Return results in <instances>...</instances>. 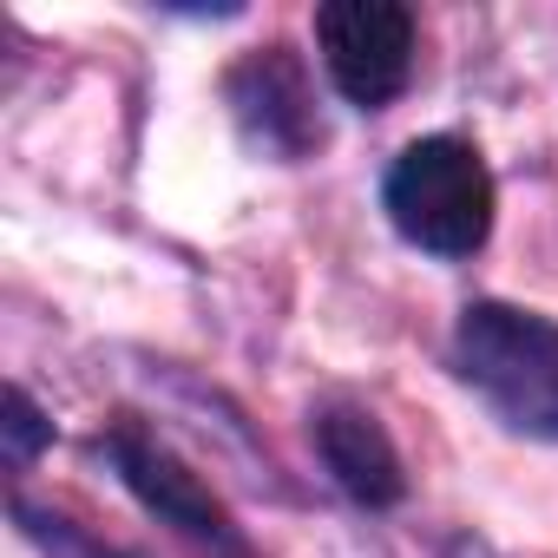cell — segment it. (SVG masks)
I'll return each mask as SVG.
<instances>
[{"instance_id":"obj_3","label":"cell","mask_w":558,"mask_h":558,"mask_svg":"<svg viewBox=\"0 0 558 558\" xmlns=\"http://www.w3.org/2000/svg\"><path fill=\"white\" fill-rule=\"evenodd\" d=\"M316 40L329 80L368 112L388 106L414 73V14L395 0H329L316 14Z\"/></svg>"},{"instance_id":"obj_4","label":"cell","mask_w":558,"mask_h":558,"mask_svg":"<svg viewBox=\"0 0 558 558\" xmlns=\"http://www.w3.org/2000/svg\"><path fill=\"white\" fill-rule=\"evenodd\" d=\"M112 460H119V473H125V486L158 512V519H171L178 532H191L197 545H210V551H243L236 545V532H230V519H223V506L158 447V440H145L138 427H119L112 434Z\"/></svg>"},{"instance_id":"obj_6","label":"cell","mask_w":558,"mask_h":558,"mask_svg":"<svg viewBox=\"0 0 558 558\" xmlns=\"http://www.w3.org/2000/svg\"><path fill=\"white\" fill-rule=\"evenodd\" d=\"M236 119L250 125V138H263L269 151H303L316 119H310V86L296 73V60L283 47H269L263 60H250L236 73Z\"/></svg>"},{"instance_id":"obj_7","label":"cell","mask_w":558,"mask_h":558,"mask_svg":"<svg viewBox=\"0 0 558 558\" xmlns=\"http://www.w3.org/2000/svg\"><path fill=\"white\" fill-rule=\"evenodd\" d=\"M40 440H47L40 408H34L21 388H8V460H14V466H27V460L40 453Z\"/></svg>"},{"instance_id":"obj_5","label":"cell","mask_w":558,"mask_h":558,"mask_svg":"<svg viewBox=\"0 0 558 558\" xmlns=\"http://www.w3.org/2000/svg\"><path fill=\"white\" fill-rule=\"evenodd\" d=\"M316 440H323V460L336 473V486L362 506H395L401 499V453L395 440L381 434L375 414H355V408H329L316 421Z\"/></svg>"},{"instance_id":"obj_1","label":"cell","mask_w":558,"mask_h":558,"mask_svg":"<svg viewBox=\"0 0 558 558\" xmlns=\"http://www.w3.org/2000/svg\"><path fill=\"white\" fill-rule=\"evenodd\" d=\"M453 368L466 388L493 401V414L532 440H558V323L512 310V303H473L453 329Z\"/></svg>"},{"instance_id":"obj_2","label":"cell","mask_w":558,"mask_h":558,"mask_svg":"<svg viewBox=\"0 0 558 558\" xmlns=\"http://www.w3.org/2000/svg\"><path fill=\"white\" fill-rule=\"evenodd\" d=\"M388 217L434 256H473L493 230V171L460 138H421L388 171Z\"/></svg>"}]
</instances>
